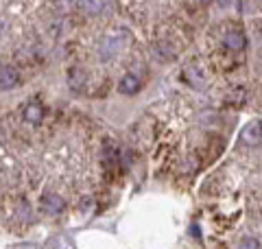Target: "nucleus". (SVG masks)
<instances>
[{
    "label": "nucleus",
    "instance_id": "1",
    "mask_svg": "<svg viewBox=\"0 0 262 249\" xmlns=\"http://www.w3.org/2000/svg\"><path fill=\"white\" fill-rule=\"evenodd\" d=\"M241 142L243 144H258L262 142V122L251 120L249 125H245L241 131Z\"/></svg>",
    "mask_w": 262,
    "mask_h": 249
},
{
    "label": "nucleus",
    "instance_id": "5",
    "mask_svg": "<svg viewBox=\"0 0 262 249\" xmlns=\"http://www.w3.org/2000/svg\"><path fill=\"white\" fill-rule=\"evenodd\" d=\"M24 118H27V122H31V125H39L44 120V107L39 103H29L24 107Z\"/></svg>",
    "mask_w": 262,
    "mask_h": 249
},
{
    "label": "nucleus",
    "instance_id": "7",
    "mask_svg": "<svg viewBox=\"0 0 262 249\" xmlns=\"http://www.w3.org/2000/svg\"><path fill=\"white\" fill-rule=\"evenodd\" d=\"M258 247H260V243H258V238H253V236L243 238L238 245V249H258Z\"/></svg>",
    "mask_w": 262,
    "mask_h": 249
},
{
    "label": "nucleus",
    "instance_id": "6",
    "mask_svg": "<svg viewBox=\"0 0 262 249\" xmlns=\"http://www.w3.org/2000/svg\"><path fill=\"white\" fill-rule=\"evenodd\" d=\"M118 90L122 94H136L138 90H140V79H138L136 74H125L118 83Z\"/></svg>",
    "mask_w": 262,
    "mask_h": 249
},
{
    "label": "nucleus",
    "instance_id": "10",
    "mask_svg": "<svg viewBox=\"0 0 262 249\" xmlns=\"http://www.w3.org/2000/svg\"><path fill=\"white\" fill-rule=\"evenodd\" d=\"M201 3H210V0H201Z\"/></svg>",
    "mask_w": 262,
    "mask_h": 249
},
{
    "label": "nucleus",
    "instance_id": "9",
    "mask_svg": "<svg viewBox=\"0 0 262 249\" xmlns=\"http://www.w3.org/2000/svg\"><path fill=\"white\" fill-rule=\"evenodd\" d=\"M221 3V7H229V3H232V0H219Z\"/></svg>",
    "mask_w": 262,
    "mask_h": 249
},
{
    "label": "nucleus",
    "instance_id": "8",
    "mask_svg": "<svg viewBox=\"0 0 262 249\" xmlns=\"http://www.w3.org/2000/svg\"><path fill=\"white\" fill-rule=\"evenodd\" d=\"M81 7H83L85 11H90V13H94V11H98V0H81L79 3Z\"/></svg>",
    "mask_w": 262,
    "mask_h": 249
},
{
    "label": "nucleus",
    "instance_id": "4",
    "mask_svg": "<svg viewBox=\"0 0 262 249\" xmlns=\"http://www.w3.org/2000/svg\"><path fill=\"white\" fill-rule=\"evenodd\" d=\"M223 44L229 48V51L238 53V51H243V48L247 46V39H245V35L241 31H229L227 35L223 37Z\"/></svg>",
    "mask_w": 262,
    "mask_h": 249
},
{
    "label": "nucleus",
    "instance_id": "3",
    "mask_svg": "<svg viewBox=\"0 0 262 249\" xmlns=\"http://www.w3.org/2000/svg\"><path fill=\"white\" fill-rule=\"evenodd\" d=\"M42 210L48 212V214H59L63 210V201H61V197L59 195H55V193H46L42 195Z\"/></svg>",
    "mask_w": 262,
    "mask_h": 249
},
{
    "label": "nucleus",
    "instance_id": "2",
    "mask_svg": "<svg viewBox=\"0 0 262 249\" xmlns=\"http://www.w3.org/2000/svg\"><path fill=\"white\" fill-rule=\"evenodd\" d=\"M18 86V72L7 64H0V90H11Z\"/></svg>",
    "mask_w": 262,
    "mask_h": 249
}]
</instances>
